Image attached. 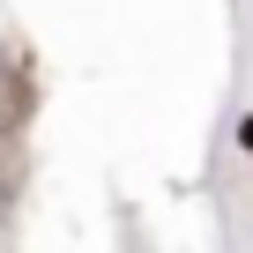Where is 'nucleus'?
<instances>
[{
  "label": "nucleus",
  "instance_id": "f257e3e1",
  "mask_svg": "<svg viewBox=\"0 0 253 253\" xmlns=\"http://www.w3.org/2000/svg\"><path fill=\"white\" fill-rule=\"evenodd\" d=\"M238 149H246V157H253V112H246V119H238Z\"/></svg>",
  "mask_w": 253,
  "mask_h": 253
}]
</instances>
